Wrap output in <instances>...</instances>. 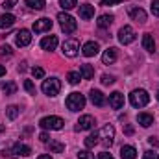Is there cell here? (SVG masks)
Masks as SVG:
<instances>
[{
  "label": "cell",
  "mask_w": 159,
  "mask_h": 159,
  "mask_svg": "<svg viewBox=\"0 0 159 159\" xmlns=\"http://www.w3.org/2000/svg\"><path fill=\"white\" fill-rule=\"evenodd\" d=\"M98 159H113V156L107 152H102V154H98Z\"/></svg>",
  "instance_id": "obj_43"
},
{
  "label": "cell",
  "mask_w": 159,
  "mask_h": 159,
  "mask_svg": "<svg viewBox=\"0 0 159 159\" xmlns=\"http://www.w3.org/2000/svg\"><path fill=\"white\" fill-rule=\"evenodd\" d=\"M46 144H48L50 152H54V154H61V152L65 150V144H61L59 141H48Z\"/></svg>",
  "instance_id": "obj_26"
},
{
  "label": "cell",
  "mask_w": 159,
  "mask_h": 159,
  "mask_svg": "<svg viewBox=\"0 0 159 159\" xmlns=\"http://www.w3.org/2000/svg\"><path fill=\"white\" fill-rule=\"evenodd\" d=\"M76 2L78 0H59V6L63 9H72V7H76Z\"/></svg>",
  "instance_id": "obj_31"
},
{
  "label": "cell",
  "mask_w": 159,
  "mask_h": 159,
  "mask_svg": "<svg viewBox=\"0 0 159 159\" xmlns=\"http://www.w3.org/2000/svg\"><path fill=\"white\" fill-rule=\"evenodd\" d=\"M129 17H131V20H135L139 24L146 22V11L141 7H129Z\"/></svg>",
  "instance_id": "obj_13"
},
{
  "label": "cell",
  "mask_w": 159,
  "mask_h": 159,
  "mask_svg": "<svg viewBox=\"0 0 159 159\" xmlns=\"http://www.w3.org/2000/svg\"><path fill=\"white\" fill-rule=\"evenodd\" d=\"M39 139H41V143H44V144H46V143L50 141V137H48V133H46V131H43V133H41Z\"/></svg>",
  "instance_id": "obj_42"
},
{
  "label": "cell",
  "mask_w": 159,
  "mask_h": 159,
  "mask_svg": "<svg viewBox=\"0 0 159 159\" xmlns=\"http://www.w3.org/2000/svg\"><path fill=\"white\" fill-rule=\"evenodd\" d=\"M52 30V20L50 19H46V17H43L39 20H35L34 22V32L35 34H43V32H50Z\"/></svg>",
  "instance_id": "obj_11"
},
{
  "label": "cell",
  "mask_w": 159,
  "mask_h": 159,
  "mask_svg": "<svg viewBox=\"0 0 159 159\" xmlns=\"http://www.w3.org/2000/svg\"><path fill=\"white\" fill-rule=\"evenodd\" d=\"M117 48H107L104 54H102V61H104V65H111V63H115L117 61Z\"/></svg>",
  "instance_id": "obj_18"
},
{
  "label": "cell",
  "mask_w": 159,
  "mask_h": 159,
  "mask_svg": "<svg viewBox=\"0 0 159 159\" xmlns=\"http://www.w3.org/2000/svg\"><path fill=\"white\" fill-rule=\"evenodd\" d=\"M80 17H81L83 20H91V19L94 17V6H91V4L80 6Z\"/></svg>",
  "instance_id": "obj_16"
},
{
  "label": "cell",
  "mask_w": 159,
  "mask_h": 159,
  "mask_svg": "<svg viewBox=\"0 0 159 159\" xmlns=\"http://www.w3.org/2000/svg\"><path fill=\"white\" fill-rule=\"evenodd\" d=\"M120 2H124V0H102V6H115Z\"/></svg>",
  "instance_id": "obj_41"
},
{
  "label": "cell",
  "mask_w": 159,
  "mask_h": 159,
  "mask_svg": "<svg viewBox=\"0 0 159 159\" xmlns=\"http://www.w3.org/2000/svg\"><path fill=\"white\" fill-rule=\"evenodd\" d=\"M63 124H65V120L61 119V117H54V115L44 117V119L39 120V126L43 129H61Z\"/></svg>",
  "instance_id": "obj_4"
},
{
  "label": "cell",
  "mask_w": 159,
  "mask_h": 159,
  "mask_svg": "<svg viewBox=\"0 0 159 159\" xmlns=\"http://www.w3.org/2000/svg\"><path fill=\"white\" fill-rule=\"evenodd\" d=\"M78 157L80 159H94V156H93L89 150H80V152H78Z\"/></svg>",
  "instance_id": "obj_35"
},
{
  "label": "cell",
  "mask_w": 159,
  "mask_h": 159,
  "mask_svg": "<svg viewBox=\"0 0 159 159\" xmlns=\"http://www.w3.org/2000/svg\"><path fill=\"white\" fill-rule=\"evenodd\" d=\"M24 89H26L30 94H35V85H34L30 80H24Z\"/></svg>",
  "instance_id": "obj_33"
},
{
  "label": "cell",
  "mask_w": 159,
  "mask_h": 159,
  "mask_svg": "<svg viewBox=\"0 0 159 159\" xmlns=\"http://www.w3.org/2000/svg\"><path fill=\"white\" fill-rule=\"evenodd\" d=\"M41 89H43V93H44L46 96H57L59 91H61V81H59L57 78L44 80L43 85H41Z\"/></svg>",
  "instance_id": "obj_3"
},
{
  "label": "cell",
  "mask_w": 159,
  "mask_h": 159,
  "mask_svg": "<svg viewBox=\"0 0 159 159\" xmlns=\"http://www.w3.org/2000/svg\"><path fill=\"white\" fill-rule=\"evenodd\" d=\"M109 106H111L113 109H120V107L124 106V94L119 93V91L111 93V94H109Z\"/></svg>",
  "instance_id": "obj_15"
},
{
  "label": "cell",
  "mask_w": 159,
  "mask_h": 159,
  "mask_svg": "<svg viewBox=\"0 0 159 159\" xmlns=\"http://www.w3.org/2000/svg\"><path fill=\"white\" fill-rule=\"evenodd\" d=\"M137 122H139L143 128H150V126L154 124V115H150V113H139V115H137Z\"/></svg>",
  "instance_id": "obj_21"
},
{
  "label": "cell",
  "mask_w": 159,
  "mask_h": 159,
  "mask_svg": "<svg viewBox=\"0 0 159 159\" xmlns=\"http://www.w3.org/2000/svg\"><path fill=\"white\" fill-rule=\"evenodd\" d=\"M11 54H13L11 46H7V44H2L0 46V56H11Z\"/></svg>",
  "instance_id": "obj_36"
},
{
  "label": "cell",
  "mask_w": 159,
  "mask_h": 159,
  "mask_svg": "<svg viewBox=\"0 0 159 159\" xmlns=\"http://www.w3.org/2000/svg\"><path fill=\"white\" fill-rule=\"evenodd\" d=\"M102 83H104V85H111V83H115V78L109 76V74H104V76H102Z\"/></svg>",
  "instance_id": "obj_38"
},
{
  "label": "cell",
  "mask_w": 159,
  "mask_h": 159,
  "mask_svg": "<svg viewBox=\"0 0 159 159\" xmlns=\"http://www.w3.org/2000/svg\"><path fill=\"white\" fill-rule=\"evenodd\" d=\"M4 129H6V126H4V124H0V133H2Z\"/></svg>",
  "instance_id": "obj_48"
},
{
  "label": "cell",
  "mask_w": 159,
  "mask_h": 159,
  "mask_svg": "<svg viewBox=\"0 0 159 159\" xmlns=\"http://www.w3.org/2000/svg\"><path fill=\"white\" fill-rule=\"evenodd\" d=\"M124 133H126V135H131V133H133V126H126V128H124Z\"/></svg>",
  "instance_id": "obj_45"
},
{
  "label": "cell",
  "mask_w": 159,
  "mask_h": 159,
  "mask_svg": "<svg viewBox=\"0 0 159 159\" xmlns=\"http://www.w3.org/2000/svg\"><path fill=\"white\" fill-rule=\"evenodd\" d=\"M15 6H17V0H6V2L2 4V7H4V9H7V11H9V9H13Z\"/></svg>",
  "instance_id": "obj_37"
},
{
  "label": "cell",
  "mask_w": 159,
  "mask_h": 159,
  "mask_svg": "<svg viewBox=\"0 0 159 159\" xmlns=\"http://www.w3.org/2000/svg\"><path fill=\"white\" fill-rule=\"evenodd\" d=\"M80 74H81V78L83 80H93V76H94V69L91 67V65H81L80 67Z\"/></svg>",
  "instance_id": "obj_24"
},
{
  "label": "cell",
  "mask_w": 159,
  "mask_h": 159,
  "mask_svg": "<svg viewBox=\"0 0 159 159\" xmlns=\"http://www.w3.org/2000/svg\"><path fill=\"white\" fill-rule=\"evenodd\" d=\"M57 46V37L56 35H50V37H44L41 41V48L43 50H56Z\"/></svg>",
  "instance_id": "obj_20"
},
{
  "label": "cell",
  "mask_w": 159,
  "mask_h": 159,
  "mask_svg": "<svg viewBox=\"0 0 159 159\" xmlns=\"http://www.w3.org/2000/svg\"><path fill=\"white\" fill-rule=\"evenodd\" d=\"M157 100H159V93H157Z\"/></svg>",
  "instance_id": "obj_49"
},
{
  "label": "cell",
  "mask_w": 159,
  "mask_h": 159,
  "mask_svg": "<svg viewBox=\"0 0 159 159\" xmlns=\"http://www.w3.org/2000/svg\"><path fill=\"white\" fill-rule=\"evenodd\" d=\"M80 52V43L76 39H67L63 43V54L67 57H76Z\"/></svg>",
  "instance_id": "obj_7"
},
{
  "label": "cell",
  "mask_w": 159,
  "mask_h": 159,
  "mask_svg": "<svg viewBox=\"0 0 159 159\" xmlns=\"http://www.w3.org/2000/svg\"><path fill=\"white\" fill-rule=\"evenodd\" d=\"M67 80H69V83L76 85V83H78L80 80H81V74H80V72H74V70H72V72H69V74H67Z\"/></svg>",
  "instance_id": "obj_30"
},
{
  "label": "cell",
  "mask_w": 159,
  "mask_h": 159,
  "mask_svg": "<svg viewBox=\"0 0 159 159\" xmlns=\"http://www.w3.org/2000/svg\"><path fill=\"white\" fill-rule=\"evenodd\" d=\"M143 48H144L146 52H154V50H156V43H154V37H152L150 34H146V35L143 37Z\"/></svg>",
  "instance_id": "obj_25"
},
{
  "label": "cell",
  "mask_w": 159,
  "mask_h": 159,
  "mask_svg": "<svg viewBox=\"0 0 159 159\" xmlns=\"http://www.w3.org/2000/svg\"><path fill=\"white\" fill-rule=\"evenodd\" d=\"M113 20H115L113 15H100L98 20H96V24H98V28H109L113 24Z\"/></svg>",
  "instance_id": "obj_22"
},
{
  "label": "cell",
  "mask_w": 159,
  "mask_h": 159,
  "mask_svg": "<svg viewBox=\"0 0 159 159\" xmlns=\"http://www.w3.org/2000/svg\"><path fill=\"white\" fill-rule=\"evenodd\" d=\"M119 41L122 44H129L135 41V30L131 26H122L119 30Z\"/></svg>",
  "instance_id": "obj_8"
},
{
  "label": "cell",
  "mask_w": 159,
  "mask_h": 159,
  "mask_svg": "<svg viewBox=\"0 0 159 159\" xmlns=\"http://www.w3.org/2000/svg\"><path fill=\"white\" fill-rule=\"evenodd\" d=\"M67 107L70 111H80L85 107V96L80 94V93H70L69 98H67Z\"/></svg>",
  "instance_id": "obj_5"
},
{
  "label": "cell",
  "mask_w": 159,
  "mask_h": 159,
  "mask_svg": "<svg viewBox=\"0 0 159 159\" xmlns=\"http://www.w3.org/2000/svg\"><path fill=\"white\" fill-rule=\"evenodd\" d=\"M143 159H159V156L154 152V150H148V152H144Z\"/></svg>",
  "instance_id": "obj_40"
},
{
  "label": "cell",
  "mask_w": 159,
  "mask_h": 159,
  "mask_svg": "<svg viewBox=\"0 0 159 159\" xmlns=\"http://www.w3.org/2000/svg\"><path fill=\"white\" fill-rule=\"evenodd\" d=\"M2 91H4L6 94H13V93L17 91V85H15V83H4V85H2Z\"/></svg>",
  "instance_id": "obj_32"
},
{
  "label": "cell",
  "mask_w": 159,
  "mask_h": 159,
  "mask_svg": "<svg viewBox=\"0 0 159 159\" xmlns=\"http://www.w3.org/2000/svg\"><path fill=\"white\" fill-rule=\"evenodd\" d=\"M6 113H7V117L11 120H15L17 117H19V113H20V109L17 107V106H9L7 109H6Z\"/></svg>",
  "instance_id": "obj_29"
},
{
  "label": "cell",
  "mask_w": 159,
  "mask_h": 159,
  "mask_svg": "<svg viewBox=\"0 0 159 159\" xmlns=\"http://www.w3.org/2000/svg\"><path fill=\"white\" fill-rule=\"evenodd\" d=\"M150 9H152V13H154L156 17H159V0H154V2H152Z\"/></svg>",
  "instance_id": "obj_39"
},
{
  "label": "cell",
  "mask_w": 159,
  "mask_h": 159,
  "mask_svg": "<svg viewBox=\"0 0 159 159\" xmlns=\"http://www.w3.org/2000/svg\"><path fill=\"white\" fill-rule=\"evenodd\" d=\"M32 74H34V78H44V70L41 69V67H34L32 69Z\"/></svg>",
  "instance_id": "obj_34"
},
{
  "label": "cell",
  "mask_w": 159,
  "mask_h": 159,
  "mask_svg": "<svg viewBox=\"0 0 159 159\" xmlns=\"http://www.w3.org/2000/svg\"><path fill=\"white\" fill-rule=\"evenodd\" d=\"M26 6L30 9H43L44 7V0H26Z\"/></svg>",
  "instance_id": "obj_28"
},
{
  "label": "cell",
  "mask_w": 159,
  "mask_h": 159,
  "mask_svg": "<svg viewBox=\"0 0 159 159\" xmlns=\"http://www.w3.org/2000/svg\"><path fill=\"white\" fill-rule=\"evenodd\" d=\"M9 154H13L15 157H19V156H24V157H26V156H30V154H32V148H30V146H26V144H20V143H19V144H15V146L11 148V152H9Z\"/></svg>",
  "instance_id": "obj_17"
},
{
  "label": "cell",
  "mask_w": 159,
  "mask_h": 159,
  "mask_svg": "<svg viewBox=\"0 0 159 159\" xmlns=\"http://www.w3.org/2000/svg\"><path fill=\"white\" fill-rule=\"evenodd\" d=\"M15 24V17L11 13H4L0 17V28H11Z\"/></svg>",
  "instance_id": "obj_23"
},
{
  "label": "cell",
  "mask_w": 159,
  "mask_h": 159,
  "mask_svg": "<svg viewBox=\"0 0 159 159\" xmlns=\"http://www.w3.org/2000/svg\"><path fill=\"white\" fill-rule=\"evenodd\" d=\"M89 98H91L93 106H96V107H104V106L107 104V98H106V94H104L102 91H98V89H93V91L89 93Z\"/></svg>",
  "instance_id": "obj_10"
},
{
  "label": "cell",
  "mask_w": 159,
  "mask_h": 159,
  "mask_svg": "<svg viewBox=\"0 0 159 159\" xmlns=\"http://www.w3.org/2000/svg\"><path fill=\"white\" fill-rule=\"evenodd\" d=\"M148 102H150V94H148L144 89H135V91H131V94H129V104H131L133 107H144V106H148Z\"/></svg>",
  "instance_id": "obj_1"
},
{
  "label": "cell",
  "mask_w": 159,
  "mask_h": 159,
  "mask_svg": "<svg viewBox=\"0 0 159 159\" xmlns=\"http://www.w3.org/2000/svg\"><path fill=\"white\" fill-rule=\"evenodd\" d=\"M94 124H96L94 117H91V115H83V117H80V120L76 122L74 129H76V131H85V129L94 128Z\"/></svg>",
  "instance_id": "obj_9"
},
{
  "label": "cell",
  "mask_w": 159,
  "mask_h": 159,
  "mask_svg": "<svg viewBox=\"0 0 159 159\" xmlns=\"http://www.w3.org/2000/svg\"><path fill=\"white\" fill-rule=\"evenodd\" d=\"M57 20H59V26H61V30H63L65 34H74L76 28H78L74 17L69 15V13H65V11H61V13L57 15Z\"/></svg>",
  "instance_id": "obj_2"
},
{
  "label": "cell",
  "mask_w": 159,
  "mask_h": 159,
  "mask_svg": "<svg viewBox=\"0 0 159 159\" xmlns=\"http://www.w3.org/2000/svg\"><path fill=\"white\" fill-rule=\"evenodd\" d=\"M98 139H102L100 143H102L104 146H111V144H113V139H115V128H113L111 124L104 126V128L98 131Z\"/></svg>",
  "instance_id": "obj_6"
},
{
  "label": "cell",
  "mask_w": 159,
  "mask_h": 159,
  "mask_svg": "<svg viewBox=\"0 0 159 159\" xmlns=\"http://www.w3.org/2000/svg\"><path fill=\"white\" fill-rule=\"evenodd\" d=\"M37 159H52V157H50V156H44V154H43V156H39Z\"/></svg>",
  "instance_id": "obj_47"
},
{
  "label": "cell",
  "mask_w": 159,
  "mask_h": 159,
  "mask_svg": "<svg viewBox=\"0 0 159 159\" xmlns=\"http://www.w3.org/2000/svg\"><path fill=\"white\" fill-rule=\"evenodd\" d=\"M83 143H85V148H87V150H89V148H94V144H98V133H96V131L91 133Z\"/></svg>",
  "instance_id": "obj_27"
},
{
  "label": "cell",
  "mask_w": 159,
  "mask_h": 159,
  "mask_svg": "<svg viewBox=\"0 0 159 159\" xmlns=\"http://www.w3.org/2000/svg\"><path fill=\"white\" fill-rule=\"evenodd\" d=\"M98 50H100V44H98V43H94V41H89V43H85V44H83L81 54H83L85 57H93V56H96V54H98Z\"/></svg>",
  "instance_id": "obj_12"
},
{
  "label": "cell",
  "mask_w": 159,
  "mask_h": 159,
  "mask_svg": "<svg viewBox=\"0 0 159 159\" xmlns=\"http://www.w3.org/2000/svg\"><path fill=\"white\" fill-rule=\"evenodd\" d=\"M6 74V67L4 65H0V76H4Z\"/></svg>",
  "instance_id": "obj_46"
},
{
  "label": "cell",
  "mask_w": 159,
  "mask_h": 159,
  "mask_svg": "<svg viewBox=\"0 0 159 159\" xmlns=\"http://www.w3.org/2000/svg\"><path fill=\"white\" fill-rule=\"evenodd\" d=\"M17 46H28L30 43H32V34H30V30H20V32H17Z\"/></svg>",
  "instance_id": "obj_14"
},
{
  "label": "cell",
  "mask_w": 159,
  "mask_h": 159,
  "mask_svg": "<svg viewBox=\"0 0 159 159\" xmlns=\"http://www.w3.org/2000/svg\"><path fill=\"white\" fill-rule=\"evenodd\" d=\"M148 143H150L152 146H159V141L156 139V137H148Z\"/></svg>",
  "instance_id": "obj_44"
},
{
  "label": "cell",
  "mask_w": 159,
  "mask_h": 159,
  "mask_svg": "<svg viewBox=\"0 0 159 159\" xmlns=\"http://www.w3.org/2000/svg\"><path fill=\"white\" fill-rule=\"evenodd\" d=\"M120 157L122 159H137V150L129 144H124L120 148Z\"/></svg>",
  "instance_id": "obj_19"
}]
</instances>
